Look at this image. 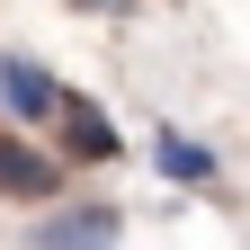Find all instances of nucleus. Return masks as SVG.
Instances as JSON below:
<instances>
[{
	"mask_svg": "<svg viewBox=\"0 0 250 250\" xmlns=\"http://www.w3.org/2000/svg\"><path fill=\"white\" fill-rule=\"evenodd\" d=\"M125 214L116 206H54L36 232H27V250H116Z\"/></svg>",
	"mask_w": 250,
	"mask_h": 250,
	"instance_id": "nucleus-1",
	"label": "nucleus"
},
{
	"mask_svg": "<svg viewBox=\"0 0 250 250\" xmlns=\"http://www.w3.org/2000/svg\"><path fill=\"white\" fill-rule=\"evenodd\" d=\"M0 107H9L18 125H54V116H62V81L45 72V62L9 54V62H0Z\"/></svg>",
	"mask_w": 250,
	"mask_h": 250,
	"instance_id": "nucleus-2",
	"label": "nucleus"
},
{
	"mask_svg": "<svg viewBox=\"0 0 250 250\" xmlns=\"http://www.w3.org/2000/svg\"><path fill=\"white\" fill-rule=\"evenodd\" d=\"M62 161H116L125 152V134H116V116H99L89 99H72V89H62Z\"/></svg>",
	"mask_w": 250,
	"mask_h": 250,
	"instance_id": "nucleus-3",
	"label": "nucleus"
},
{
	"mask_svg": "<svg viewBox=\"0 0 250 250\" xmlns=\"http://www.w3.org/2000/svg\"><path fill=\"white\" fill-rule=\"evenodd\" d=\"M54 152H36L27 134H0V197H54Z\"/></svg>",
	"mask_w": 250,
	"mask_h": 250,
	"instance_id": "nucleus-4",
	"label": "nucleus"
},
{
	"mask_svg": "<svg viewBox=\"0 0 250 250\" xmlns=\"http://www.w3.org/2000/svg\"><path fill=\"white\" fill-rule=\"evenodd\" d=\"M152 161H161V179H179V188H214V152L197 134H179V125L152 134Z\"/></svg>",
	"mask_w": 250,
	"mask_h": 250,
	"instance_id": "nucleus-5",
	"label": "nucleus"
}]
</instances>
